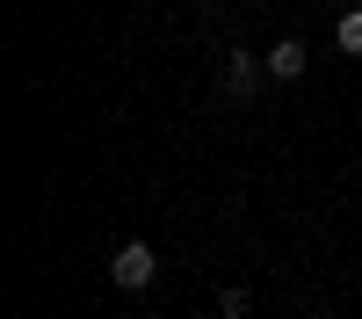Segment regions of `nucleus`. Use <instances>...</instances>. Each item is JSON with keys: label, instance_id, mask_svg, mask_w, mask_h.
<instances>
[{"label": "nucleus", "instance_id": "obj_1", "mask_svg": "<svg viewBox=\"0 0 362 319\" xmlns=\"http://www.w3.org/2000/svg\"><path fill=\"white\" fill-rule=\"evenodd\" d=\"M109 276H116V290H145V283L160 276V247L124 240V247H116V261H109Z\"/></svg>", "mask_w": 362, "mask_h": 319}, {"label": "nucleus", "instance_id": "obj_2", "mask_svg": "<svg viewBox=\"0 0 362 319\" xmlns=\"http://www.w3.org/2000/svg\"><path fill=\"white\" fill-rule=\"evenodd\" d=\"M261 80H268V58H254V51H225V95H232V102H254Z\"/></svg>", "mask_w": 362, "mask_h": 319}, {"label": "nucleus", "instance_id": "obj_3", "mask_svg": "<svg viewBox=\"0 0 362 319\" xmlns=\"http://www.w3.org/2000/svg\"><path fill=\"white\" fill-rule=\"evenodd\" d=\"M268 80H305V44L283 37L276 51H268Z\"/></svg>", "mask_w": 362, "mask_h": 319}, {"label": "nucleus", "instance_id": "obj_4", "mask_svg": "<svg viewBox=\"0 0 362 319\" xmlns=\"http://www.w3.org/2000/svg\"><path fill=\"white\" fill-rule=\"evenodd\" d=\"M334 44H341L348 58H362V8H348V15L334 22Z\"/></svg>", "mask_w": 362, "mask_h": 319}, {"label": "nucleus", "instance_id": "obj_5", "mask_svg": "<svg viewBox=\"0 0 362 319\" xmlns=\"http://www.w3.org/2000/svg\"><path fill=\"white\" fill-rule=\"evenodd\" d=\"M218 312H225V319H247V312H254V298L232 283V290H218Z\"/></svg>", "mask_w": 362, "mask_h": 319}, {"label": "nucleus", "instance_id": "obj_6", "mask_svg": "<svg viewBox=\"0 0 362 319\" xmlns=\"http://www.w3.org/2000/svg\"><path fill=\"white\" fill-rule=\"evenodd\" d=\"M341 8H355V0H341Z\"/></svg>", "mask_w": 362, "mask_h": 319}]
</instances>
